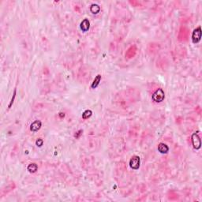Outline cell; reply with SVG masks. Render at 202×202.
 Instances as JSON below:
<instances>
[{"label": "cell", "instance_id": "1", "mask_svg": "<svg viewBox=\"0 0 202 202\" xmlns=\"http://www.w3.org/2000/svg\"><path fill=\"white\" fill-rule=\"evenodd\" d=\"M201 38V28L198 27L196 29L193 30V34H192V40H193V43L197 44L198 43Z\"/></svg>", "mask_w": 202, "mask_h": 202}, {"label": "cell", "instance_id": "2", "mask_svg": "<svg viewBox=\"0 0 202 202\" xmlns=\"http://www.w3.org/2000/svg\"><path fill=\"white\" fill-rule=\"evenodd\" d=\"M130 166L134 170H137L140 167V157L137 155L133 156L130 160Z\"/></svg>", "mask_w": 202, "mask_h": 202}, {"label": "cell", "instance_id": "3", "mask_svg": "<svg viewBox=\"0 0 202 202\" xmlns=\"http://www.w3.org/2000/svg\"><path fill=\"white\" fill-rule=\"evenodd\" d=\"M156 96H157V98H155V99L154 100V101H155V102H161V101H163L164 99V91L161 89H158L157 91H155V92L153 93V95H152V98L156 97Z\"/></svg>", "mask_w": 202, "mask_h": 202}, {"label": "cell", "instance_id": "4", "mask_svg": "<svg viewBox=\"0 0 202 202\" xmlns=\"http://www.w3.org/2000/svg\"><path fill=\"white\" fill-rule=\"evenodd\" d=\"M191 138H192V142H193V148H196V149H199L200 148V145H201V141H200V139L199 136L197 134H193L192 135Z\"/></svg>", "mask_w": 202, "mask_h": 202}, {"label": "cell", "instance_id": "5", "mask_svg": "<svg viewBox=\"0 0 202 202\" xmlns=\"http://www.w3.org/2000/svg\"><path fill=\"white\" fill-rule=\"evenodd\" d=\"M40 127H41V122H40V121L36 120V121H35L34 123H32L30 130L32 131H33V132H36V131L39 130L40 129Z\"/></svg>", "mask_w": 202, "mask_h": 202}, {"label": "cell", "instance_id": "6", "mask_svg": "<svg viewBox=\"0 0 202 202\" xmlns=\"http://www.w3.org/2000/svg\"><path fill=\"white\" fill-rule=\"evenodd\" d=\"M158 150L161 152V153H167L169 150V148L168 145H166L165 144L160 143L158 145Z\"/></svg>", "mask_w": 202, "mask_h": 202}, {"label": "cell", "instance_id": "7", "mask_svg": "<svg viewBox=\"0 0 202 202\" xmlns=\"http://www.w3.org/2000/svg\"><path fill=\"white\" fill-rule=\"evenodd\" d=\"M80 28L84 32H87L89 28V21L87 19H85L82 23H80Z\"/></svg>", "mask_w": 202, "mask_h": 202}, {"label": "cell", "instance_id": "8", "mask_svg": "<svg viewBox=\"0 0 202 202\" xmlns=\"http://www.w3.org/2000/svg\"><path fill=\"white\" fill-rule=\"evenodd\" d=\"M100 80H101V75L98 74V75L96 77L95 80H93V84H92V85H91L92 89H96V88L99 85V84H100Z\"/></svg>", "mask_w": 202, "mask_h": 202}, {"label": "cell", "instance_id": "9", "mask_svg": "<svg viewBox=\"0 0 202 202\" xmlns=\"http://www.w3.org/2000/svg\"><path fill=\"white\" fill-rule=\"evenodd\" d=\"M28 171L30 172H36L37 171V165L36 164H31L28 167Z\"/></svg>", "mask_w": 202, "mask_h": 202}, {"label": "cell", "instance_id": "10", "mask_svg": "<svg viewBox=\"0 0 202 202\" xmlns=\"http://www.w3.org/2000/svg\"><path fill=\"white\" fill-rule=\"evenodd\" d=\"M91 115H92V111H91L90 110H87V111H85L82 114V118H83L84 119H87V118H89Z\"/></svg>", "mask_w": 202, "mask_h": 202}, {"label": "cell", "instance_id": "11", "mask_svg": "<svg viewBox=\"0 0 202 202\" xmlns=\"http://www.w3.org/2000/svg\"><path fill=\"white\" fill-rule=\"evenodd\" d=\"M36 145H37V146H42L43 145V140L42 139H38L37 141H36Z\"/></svg>", "mask_w": 202, "mask_h": 202}, {"label": "cell", "instance_id": "12", "mask_svg": "<svg viewBox=\"0 0 202 202\" xmlns=\"http://www.w3.org/2000/svg\"><path fill=\"white\" fill-rule=\"evenodd\" d=\"M15 96H16V89L14 90V96H13V98H12V100H11V102H10V105H9V107H11V105H12V103H14V98H15Z\"/></svg>", "mask_w": 202, "mask_h": 202}]
</instances>
